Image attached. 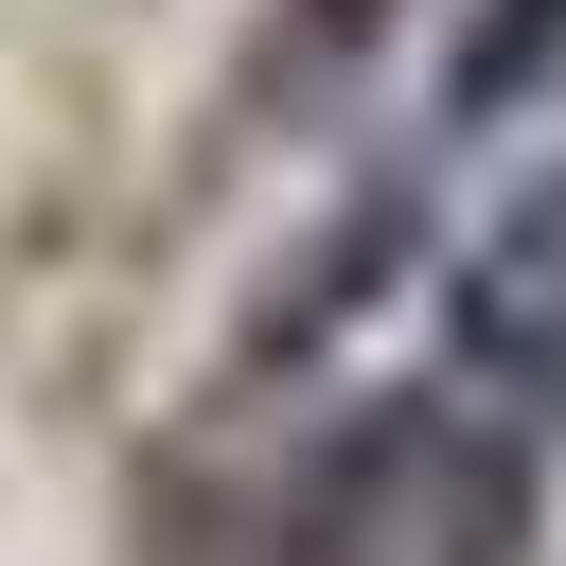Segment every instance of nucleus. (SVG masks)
Wrapping results in <instances>:
<instances>
[{
  "label": "nucleus",
  "instance_id": "1",
  "mask_svg": "<svg viewBox=\"0 0 566 566\" xmlns=\"http://www.w3.org/2000/svg\"><path fill=\"white\" fill-rule=\"evenodd\" d=\"M531 548V424L478 389H371L283 478V566H513Z\"/></svg>",
  "mask_w": 566,
  "mask_h": 566
},
{
  "label": "nucleus",
  "instance_id": "2",
  "mask_svg": "<svg viewBox=\"0 0 566 566\" xmlns=\"http://www.w3.org/2000/svg\"><path fill=\"white\" fill-rule=\"evenodd\" d=\"M442 354H460V389L495 424H548L566 407V159L478 212V248L442 283Z\"/></svg>",
  "mask_w": 566,
  "mask_h": 566
}]
</instances>
